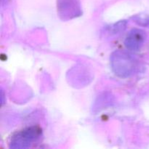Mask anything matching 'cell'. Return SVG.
Instances as JSON below:
<instances>
[{
  "instance_id": "obj_1",
  "label": "cell",
  "mask_w": 149,
  "mask_h": 149,
  "mask_svg": "<svg viewBox=\"0 0 149 149\" xmlns=\"http://www.w3.org/2000/svg\"><path fill=\"white\" fill-rule=\"evenodd\" d=\"M143 42V36L142 31L139 30H132L129 36L127 37L125 44L127 48L135 50L141 47Z\"/></svg>"
}]
</instances>
